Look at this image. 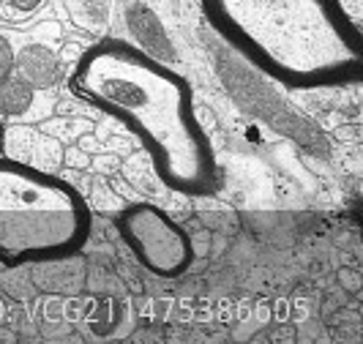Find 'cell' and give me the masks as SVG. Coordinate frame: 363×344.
<instances>
[{
    "label": "cell",
    "instance_id": "obj_5",
    "mask_svg": "<svg viewBox=\"0 0 363 344\" xmlns=\"http://www.w3.org/2000/svg\"><path fill=\"white\" fill-rule=\"evenodd\" d=\"M3 156L44 172H55V167L63 162V148L52 134H41L28 126H14L3 131Z\"/></svg>",
    "mask_w": 363,
    "mask_h": 344
},
{
    "label": "cell",
    "instance_id": "obj_3",
    "mask_svg": "<svg viewBox=\"0 0 363 344\" xmlns=\"http://www.w3.org/2000/svg\"><path fill=\"white\" fill-rule=\"evenodd\" d=\"M91 208L66 178L0 153V265L55 262L91 238Z\"/></svg>",
    "mask_w": 363,
    "mask_h": 344
},
{
    "label": "cell",
    "instance_id": "obj_1",
    "mask_svg": "<svg viewBox=\"0 0 363 344\" xmlns=\"http://www.w3.org/2000/svg\"><path fill=\"white\" fill-rule=\"evenodd\" d=\"M69 85L143 143L167 189L186 197L216 192V153L194 112L191 85L167 63L123 38H101L79 55Z\"/></svg>",
    "mask_w": 363,
    "mask_h": 344
},
{
    "label": "cell",
    "instance_id": "obj_7",
    "mask_svg": "<svg viewBox=\"0 0 363 344\" xmlns=\"http://www.w3.org/2000/svg\"><path fill=\"white\" fill-rule=\"evenodd\" d=\"M38 91L25 82L17 72H11L0 82V118L6 121H30L36 109Z\"/></svg>",
    "mask_w": 363,
    "mask_h": 344
},
{
    "label": "cell",
    "instance_id": "obj_8",
    "mask_svg": "<svg viewBox=\"0 0 363 344\" xmlns=\"http://www.w3.org/2000/svg\"><path fill=\"white\" fill-rule=\"evenodd\" d=\"M14 47H11V41L0 33V82L9 77V74L14 72Z\"/></svg>",
    "mask_w": 363,
    "mask_h": 344
},
{
    "label": "cell",
    "instance_id": "obj_11",
    "mask_svg": "<svg viewBox=\"0 0 363 344\" xmlns=\"http://www.w3.org/2000/svg\"><path fill=\"white\" fill-rule=\"evenodd\" d=\"M3 131H6V128H3V123H0V153H3Z\"/></svg>",
    "mask_w": 363,
    "mask_h": 344
},
{
    "label": "cell",
    "instance_id": "obj_2",
    "mask_svg": "<svg viewBox=\"0 0 363 344\" xmlns=\"http://www.w3.org/2000/svg\"><path fill=\"white\" fill-rule=\"evenodd\" d=\"M200 3L218 36L287 88H342L361 79L363 38L342 0Z\"/></svg>",
    "mask_w": 363,
    "mask_h": 344
},
{
    "label": "cell",
    "instance_id": "obj_4",
    "mask_svg": "<svg viewBox=\"0 0 363 344\" xmlns=\"http://www.w3.org/2000/svg\"><path fill=\"white\" fill-rule=\"evenodd\" d=\"M118 233L145 271L162 279H178L194 262L191 238L167 211L150 202H134L121 211Z\"/></svg>",
    "mask_w": 363,
    "mask_h": 344
},
{
    "label": "cell",
    "instance_id": "obj_9",
    "mask_svg": "<svg viewBox=\"0 0 363 344\" xmlns=\"http://www.w3.org/2000/svg\"><path fill=\"white\" fill-rule=\"evenodd\" d=\"M41 3L44 0H6V9H9L11 17H28V14L36 11Z\"/></svg>",
    "mask_w": 363,
    "mask_h": 344
},
{
    "label": "cell",
    "instance_id": "obj_10",
    "mask_svg": "<svg viewBox=\"0 0 363 344\" xmlns=\"http://www.w3.org/2000/svg\"><path fill=\"white\" fill-rule=\"evenodd\" d=\"M69 164H72V167H88L91 159H88L85 153H79V150H72V153H69Z\"/></svg>",
    "mask_w": 363,
    "mask_h": 344
},
{
    "label": "cell",
    "instance_id": "obj_6",
    "mask_svg": "<svg viewBox=\"0 0 363 344\" xmlns=\"http://www.w3.org/2000/svg\"><path fill=\"white\" fill-rule=\"evenodd\" d=\"M14 72L25 82H30L36 91H50L60 77V60L50 47L28 44L14 55Z\"/></svg>",
    "mask_w": 363,
    "mask_h": 344
}]
</instances>
